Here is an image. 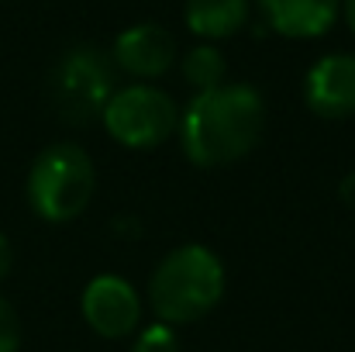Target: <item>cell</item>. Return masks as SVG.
<instances>
[{
    "mask_svg": "<svg viewBox=\"0 0 355 352\" xmlns=\"http://www.w3.org/2000/svg\"><path fill=\"white\" fill-rule=\"evenodd\" d=\"M225 297V266L221 259L197 242L173 249L148 280V304L166 325L200 321Z\"/></svg>",
    "mask_w": 355,
    "mask_h": 352,
    "instance_id": "2",
    "label": "cell"
},
{
    "mask_svg": "<svg viewBox=\"0 0 355 352\" xmlns=\"http://www.w3.org/2000/svg\"><path fill=\"white\" fill-rule=\"evenodd\" d=\"M10 262H14L10 242H7V235L0 232V280H7V273H10Z\"/></svg>",
    "mask_w": 355,
    "mask_h": 352,
    "instance_id": "14",
    "label": "cell"
},
{
    "mask_svg": "<svg viewBox=\"0 0 355 352\" xmlns=\"http://www.w3.org/2000/svg\"><path fill=\"white\" fill-rule=\"evenodd\" d=\"M111 59H114V66L124 69L128 76L155 80V76H162V73L176 62V38H173L162 24L141 21V24L124 28L118 38H114Z\"/></svg>",
    "mask_w": 355,
    "mask_h": 352,
    "instance_id": "8",
    "label": "cell"
},
{
    "mask_svg": "<svg viewBox=\"0 0 355 352\" xmlns=\"http://www.w3.org/2000/svg\"><path fill=\"white\" fill-rule=\"evenodd\" d=\"M97 187L90 156L76 142H55L28 169V204L42 221L62 225L87 211Z\"/></svg>",
    "mask_w": 355,
    "mask_h": 352,
    "instance_id": "3",
    "label": "cell"
},
{
    "mask_svg": "<svg viewBox=\"0 0 355 352\" xmlns=\"http://www.w3.org/2000/svg\"><path fill=\"white\" fill-rule=\"evenodd\" d=\"M225 69H228V62H225L221 49H214V42H200V45H193V49L183 56V62H180L183 80H187L197 94L221 87V83H225Z\"/></svg>",
    "mask_w": 355,
    "mask_h": 352,
    "instance_id": "11",
    "label": "cell"
},
{
    "mask_svg": "<svg viewBox=\"0 0 355 352\" xmlns=\"http://www.w3.org/2000/svg\"><path fill=\"white\" fill-rule=\"evenodd\" d=\"M342 17H345V24L355 31V0H342Z\"/></svg>",
    "mask_w": 355,
    "mask_h": 352,
    "instance_id": "16",
    "label": "cell"
},
{
    "mask_svg": "<svg viewBox=\"0 0 355 352\" xmlns=\"http://www.w3.org/2000/svg\"><path fill=\"white\" fill-rule=\"evenodd\" d=\"M183 21L200 42H221L248 24V0H187Z\"/></svg>",
    "mask_w": 355,
    "mask_h": 352,
    "instance_id": "10",
    "label": "cell"
},
{
    "mask_svg": "<svg viewBox=\"0 0 355 352\" xmlns=\"http://www.w3.org/2000/svg\"><path fill=\"white\" fill-rule=\"evenodd\" d=\"M338 194H342V204L349 208V211H355V169L342 180V187H338Z\"/></svg>",
    "mask_w": 355,
    "mask_h": 352,
    "instance_id": "15",
    "label": "cell"
},
{
    "mask_svg": "<svg viewBox=\"0 0 355 352\" xmlns=\"http://www.w3.org/2000/svg\"><path fill=\"white\" fill-rule=\"evenodd\" d=\"M49 94L62 121L87 124L104 115L114 94V59L97 45H73L49 76Z\"/></svg>",
    "mask_w": 355,
    "mask_h": 352,
    "instance_id": "4",
    "label": "cell"
},
{
    "mask_svg": "<svg viewBox=\"0 0 355 352\" xmlns=\"http://www.w3.org/2000/svg\"><path fill=\"white\" fill-rule=\"evenodd\" d=\"M304 104L318 117L355 115V52L321 56L304 76Z\"/></svg>",
    "mask_w": 355,
    "mask_h": 352,
    "instance_id": "7",
    "label": "cell"
},
{
    "mask_svg": "<svg viewBox=\"0 0 355 352\" xmlns=\"http://www.w3.org/2000/svg\"><path fill=\"white\" fill-rule=\"evenodd\" d=\"M17 346H21V321L14 308L0 297V352H17Z\"/></svg>",
    "mask_w": 355,
    "mask_h": 352,
    "instance_id": "13",
    "label": "cell"
},
{
    "mask_svg": "<svg viewBox=\"0 0 355 352\" xmlns=\"http://www.w3.org/2000/svg\"><path fill=\"white\" fill-rule=\"evenodd\" d=\"M101 117L107 135L128 149H152L180 128L176 101L152 83H131L124 90H114Z\"/></svg>",
    "mask_w": 355,
    "mask_h": 352,
    "instance_id": "5",
    "label": "cell"
},
{
    "mask_svg": "<svg viewBox=\"0 0 355 352\" xmlns=\"http://www.w3.org/2000/svg\"><path fill=\"white\" fill-rule=\"evenodd\" d=\"M266 128V104L248 83H221L193 94L180 115V145L193 166H232L245 159Z\"/></svg>",
    "mask_w": 355,
    "mask_h": 352,
    "instance_id": "1",
    "label": "cell"
},
{
    "mask_svg": "<svg viewBox=\"0 0 355 352\" xmlns=\"http://www.w3.org/2000/svg\"><path fill=\"white\" fill-rule=\"evenodd\" d=\"M83 318L104 339H128L138 328L141 301L124 276L104 273L94 276L83 290Z\"/></svg>",
    "mask_w": 355,
    "mask_h": 352,
    "instance_id": "6",
    "label": "cell"
},
{
    "mask_svg": "<svg viewBox=\"0 0 355 352\" xmlns=\"http://www.w3.org/2000/svg\"><path fill=\"white\" fill-rule=\"evenodd\" d=\"M259 10L283 38H318L338 21L342 0H259Z\"/></svg>",
    "mask_w": 355,
    "mask_h": 352,
    "instance_id": "9",
    "label": "cell"
},
{
    "mask_svg": "<svg viewBox=\"0 0 355 352\" xmlns=\"http://www.w3.org/2000/svg\"><path fill=\"white\" fill-rule=\"evenodd\" d=\"M131 352H180V335H176L173 325L155 321V325H148L135 335Z\"/></svg>",
    "mask_w": 355,
    "mask_h": 352,
    "instance_id": "12",
    "label": "cell"
}]
</instances>
